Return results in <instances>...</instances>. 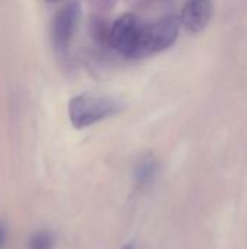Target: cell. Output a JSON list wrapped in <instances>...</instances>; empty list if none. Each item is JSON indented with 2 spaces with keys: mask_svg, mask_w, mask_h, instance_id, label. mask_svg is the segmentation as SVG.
Segmentation results:
<instances>
[{
  "mask_svg": "<svg viewBox=\"0 0 247 249\" xmlns=\"http://www.w3.org/2000/svg\"><path fill=\"white\" fill-rule=\"evenodd\" d=\"M122 104L114 98L82 93L70 99L68 118L73 127L84 128L121 112Z\"/></svg>",
  "mask_w": 247,
  "mask_h": 249,
  "instance_id": "obj_1",
  "label": "cell"
},
{
  "mask_svg": "<svg viewBox=\"0 0 247 249\" xmlns=\"http://www.w3.org/2000/svg\"><path fill=\"white\" fill-rule=\"evenodd\" d=\"M181 28L179 16L166 15L141 26L134 57H147L169 48L178 38Z\"/></svg>",
  "mask_w": 247,
  "mask_h": 249,
  "instance_id": "obj_2",
  "label": "cell"
},
{
  "mask_svg": "<svg viewBox=\"0 0 247 249\" xmlns=\"http://www.w3.org/2000/svg\"><path fill=\"white\" fill-rule=\"evenodd\" d=\"M141 26L143 25L135 15L125 13L109 26L106 42L119 54L125 57H134Z\"/></svg>",
  "mask_w": 247,
  "mask_h": 249,
  "instance_id": "obj_3",
  "label": "cell"
},
{
  "mask_svg": "<svg viewBox=\"0 0 247 249\" xmlns=\"http://www.w3.org/2000/svg\"><path fill=\"white\" fill-rule=\"evenodd\" d=\"M79 18H80V4L76 1L64 4L54 15L52 25H51V35L57 51L63 53L68 48L73 34L77 28Z\"/></svg>",
  "mask_w": 247,
  "mask_h": 249,
  "instance_id": "obj_4",
  "label": "cell"
},
{
  "mask_svg": "<svg viewBox=\"0 0 247 249\" xmlns=\"http://www.w3.org/2000/svg\"><path fill=\"white\" fill-rule=\"evenodd\" d=\"M213 3L208 0H192L186 3L181 13V25L191 34L201 32L213 18Z\"/></svg>",
  "mask_w": 247,
  "mask_h": 249,
  "instance_id": "obj_5",
  "label": "cell"
},
{
  "mask_svg": "<svg viewBox=\"0 0 247 249\" xmlns=\"http://www.w3.org/2000/svg\"><path fill=\"white\" fill-rule=\"evenodd\" d=\"M159 172V163L154 158L151 156H147L144 158L135 168V172H134V178H135V182L137 185L140 187H146L148 184H151L156 178Z\"/></svg>",
  "mask_w": 247,
  "mask_h": 249,
  "instance_id": "obj_6",
  "label": "cell"
},
{
  "mask_svg": "<svg viewBox=\"0 0 247 249\" xmlns=\"http://www.w3.org/2000/svg\"><path fill=\"white\" fill-rule=\"evenodd\" d=\"M55 245V236L51 231L42 229L35 232L29 242H28V249H52Z\"/></svg>",
  "mask_w": 247,
  "mask_h": 249,
  "instance_id": "obj_7",
  "label": "cell"
},
{
  "mask_svg": "<svg viewBox=\"0 0 247 249\" xmlns=\"http://www.w3.org/2000/svg\"><path fill=\"white\" fill-rule=\"evenodd\" d=\"M7 241V226L3 220H0V249L4 248Z\"/></svg>",
  "mask_w": 247,
  "mask_h": 249,
  "instance_id": "obj_8",
  "label": "cell"
},
{
  "mask_svg": "<svg viewBox=\"0 0 247 249\" xmlns=\"http://www.w3.org/2000/svg\"><path fill=\"white\" fill-rule=\"evenodd\" d=\"M121 249H134V247H132V245H125L124 248H121Z\"/></svg>",
  "mask_w": 247,
  "mask_h": 249,
  "instance_id": "obj_9",
  "label": "cell"
}]
</instances>
